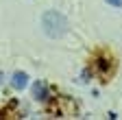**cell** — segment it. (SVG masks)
Masks as SVG:
<instances>
[{"label":"cell","instance_id":"cell-2","mask_svg":"<svg viewBox=\"0 0 122 120\" xmlns=\"http://www.w3.org/2000/svg\"><path fill=\"white\" fill-rule=\"evenodd\" d=\"M92 70L98 72L100 77H107V74H111V70H113L111 57H107V55H96L94 63H92Z\"/></svg>","mask_w":122,"mask_h":120},{"label":"cell","instance_id":"cell-4","mask_svg":"<svg viewBox=\"0 0 122 120\" xmlns=\"http://www.w3.org/2000/svg\"><path fill=\"white\" fill-rule=\"evenodd\" d=\"M11 85H13L15 89H24V87L28 85V74L22 72V70L13 72V77H11Z\"/></svg>","mask_w":122,"mask_h":120},{"label":"cell","instance_id":"cell-1","mask_svg":"<svg viewBox=\"0 0 122 120\" xmlns=\"http://www.w3.org/2000/svg\"><path fill=\"white\" fill-rule=\"evenodd\" d=\"M41 28H44V33L48 35L50 39L63 37L66 31H68V20H66L63 13L50 9V11H46L44 16H41Z\"/></svg>","mask_w":122,"mask_h":120},{"label":"cell","instance_id":"cell-7","mask_svg":"<svg viewBox=\"0 0 122 120\" xmlns=\"http://www.w3.org/2000/svg\"><path fill=\"white\" fill-rule=\"evenodd\" d=\"M0 85H2V72H0Z\"/></svg>","mask_w":122,"mask_h":120},{"label":"cell","instance_id":"cell-6","mask_svg":"<svg viewBox=\"0 0 122 120\" xmlns=\"http://www.w3.org/2000/svg\"><path fill=\"white\" fill-rule=\"evenodd\" d=\"M107 5H111V7H118V9H122V0H105Z\"/></svg>","mask_w":122,"mask_h":120},{"label":"cell","instance_id":"cell-3","mask_svg":"<svg viewBox=\"0 0 122 120\" xmlns=\"http://www.w3.org/2000/svg\"><path fill=\"white\" fill-rule=\"evenodd\" d=\"M55 114H59V116H72V114H76V103L68 100L66 96H57Z\"/></svg>","mask_w":122,"mask_h":120},{"label":"cell","instance_id":"cell-5","mask_svg":"<svg viewBox=\"0 0 122 120\" xmlns=\"http://www.w3.org/2000/svg\"><path fill=\"white\" fill-rule=\"evenodd\" d=\"M33 96L37 100H48V85H46L44 81H35V85H33Z\"/></svg>","mask_w":122,"mask_h":120}]
</instances>
